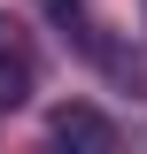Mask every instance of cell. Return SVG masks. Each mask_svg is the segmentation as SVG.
<instances>
[{"label": "cell", "mask_w": 147, "mask_h": 154, "mask_svg": "<svg viewBox=\"0 0 147 154\" xmlns=\"http://www.w3.org/2000/svg\"><path fill=\"white\" fill-rule=\"evenodd\" d=\"M31 85H39L31 46H23V31H16V23L0 16V116H16L23 100H31Z\"/></svg>", "instance_id": "1"}, {"label": "cell", "mask_w": 147, "mask_h": 154, "mask_svg": "<svg viewBox=\"0 0 147 154\" xmlns=\"http://www.w3.org/2000/svg\"><path fill=\"white\" fill-rule=\"evenodd\" d=\"M47 139H54V146H93V154H101V146H116V123L101 108H85V100H70V108L47 116Z\"/></svg>", "instance_id": "2"}, {"label": "cell", "mask_w": 147, "mask_h": 154, "mask_svg": "<svg viewBox=\"0 0 147 154\" xmlns=\"http://www.w3.org/2000/svg\"><path fill=\"white\" fill-rule=\"evenodd\" d=\"M39 8H47V16H54L62 31H77V38L93 46V23H85V0H39Z\"/></svg>", "instance_id": "3"}]
</instances>
